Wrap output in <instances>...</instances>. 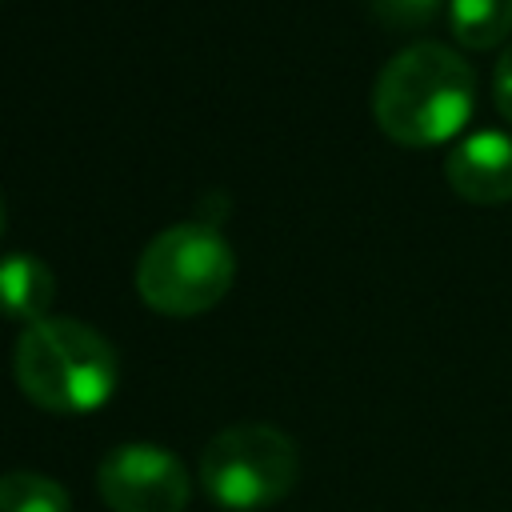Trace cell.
Here are the masks:
<instances>
[{
	"label": "cell",
	"mask_w": 512,
	"mask_h": 512,
	"mask_svg": "<svg viewBox=\"0 0 512 512\" xmlns=\"http://www.w3.org/2000/svg\"><path fill=\"white\" fill-rule=\"evenodd\" d=\"M476 80L460 52L420 40L396 52L372 84L376 128L400 148H432L452 136L472 116Z\"/></svg>",
	"instance_id": "1"
},
{
	"label": "cell",
	"mask_w": 512,
	"mask_h": 512,
	"mask_svg": "<svg viewBox=\"0 0 512 512\" xmlns=\"http://www.w3.org/2000/svg\"><path fill=\"white\" fill-rule=\"evenodd\" d=\"M16 384L20 392L48 412L84 416L112 400L120 364L112 344L84 320L48 316L28 324L16 340Z\"/></svg>",
	"instance_id": "2"
},
{
	"label": "cell",
	"mask_w": 512,
	"mask_h": 512,
	"mask_svg": "<svg viewBox=\"0 0 512 512\" xmlns=\"http://www.w3.org/2000/svg\"><path fill=\"white\" fill-rule=\"evenodd\" d=\"M236 280L232 244L200 220L172 224L148 240L136 264V292L152 312L200 316L216 308Z\"/></svg>",
	"instance_id": "3"
},
{
	"label": "cell",
	"mask_w": 512,
	"mask_h": 512,
	"mask_svg": "<svg viewBox=\"0 0 512 512\" xmlns=\"http://www.w3.org/2000/svg\"><path fill=\"white\" fill-rule=\"evenodd\" d=\"M300 480V452L276 424H232L220 428L200 452L204 492L232 512H256L280 504Z\"/></svg>",
	"instance_id": "4"
},
{
	"label": "cell",
	"mask_w": 512,
	"mask_h": 512,
	"mask_svg": "<svg viewBox=\"0 0 512 512\" xmlns=\"http://www.w3.org/2000/svg\"><path fill=\"white\" fill-rule=\"evenodd\" d=\"M96 488L112 512H184L188 468L160 444H120L100 460Z\"/></svg>",
	"instance_id": "5"
},
{
	"label": "cell",
	"mask_w": 512,
	"mask_h": 512,
	"mask_svg": "<svg viewBox=\"0 0 512 512\" xmlns=\"http://www.w3.org/2000/svg\"><path fill=\"white\" fill-rule=\"evenodd\" d=\"M444 176L452 184V192L468 204H508L512 200V132H472L464 136L448 160H444Z\"/></svg>",
	"instance_id": "6"
},
{
	"label": "cell",
	"mask_w": 512,
	"mask_h": 512,
	"mask_svg": "<svg viewBox=\"0 0 512 512\" xmlns=\"http://www.w3.org/2000/svg\"><path fill=\"white\" fill-rule=\"evenodd\" d=\"M56 300V276L52 268L32 252H12L0 260V312L24 324L48 320Z\"/></svg>",
	"instance_id": "7"
},
{
	"label": "cell",
	"mask_w": 512,
	"mask_h": 512,
	"mask_svg": "<svg viewBox=\"0 0 512 512\" xmlns=\"http://www.w3.org/2000/svg\"><path fill=\"white\" fill-rule=\"evenodd\" d=\"M448 24L456 44L492 52L512 40V0H448Z\"/></svg>",
	"instance_id": "8"
},
{
	"label": "cell",
	"mask_w": 512,
	"mask_h": 512,
	"mask_svg": "<svg viewBox=\"0 0 512 512\" xmlns=\"http://www.w3.org/2000/svg\"><path fill=\"white\" fill-rule=\"evenodd\" d=\"M0 512H72V500L52 476L16 468L0 476Z\"/></svg>",
	"instance_id": "9"
},
{
	"label": "cell",
	"mask_w": 512,
	"mask_h": 512,
	"mask_svg": "<svg viewBox=\"0 0 512 512\" xmlns=\"http://www.w3.org/2000/svg\"><path fill=\"white\" fill-rule=\"evenodd\" d=\"M444 8V0H368V12L396 32H412L436 20V12Z\"/></svg>",
	"instance_id": "10"
},
{
	"label": "cell",
	"mask_w": 512,
	"mask_h": 512,
	"mask_svg": "<svg viewBox=\"0 0 512 512\" xmlns=\"http://www.w3.org/2000/svg\"><path fill=\"white\" fill-rule=\"evenodd\" d=\"M492 100H496V112L512 124V40L500 48V60H496V80H492Z\"/></svg>",
	"instance_id": "11"
},
{
	"label": "cell",
	"mask_w": 512,
	"mask_h": 512,
	"mask_svg": "<svg viewBox=\"0 0 512 512\" xmlns=\"http://www.w3.org/2000/svg\"><path fill=\"white\" fill-rule=\"evenodd\" d=\"M0 236H4V196H0Z\"/></svg>",
	"instance_id": "12"
}]
</instances>
